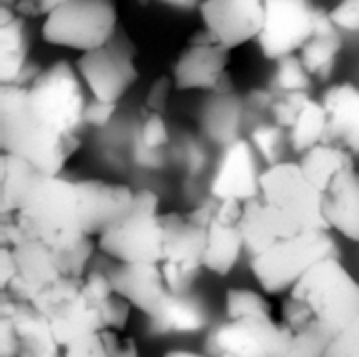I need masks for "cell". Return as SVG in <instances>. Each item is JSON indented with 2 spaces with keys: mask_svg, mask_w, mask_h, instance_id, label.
<instances>
[{
  "mask_svg": "<svg viewBox=\"0 0 359 357\" xmlns=\"http://www.w3.org/2000/svg\"><path fill=\"white\" fill-rule=\"evenodd\" d=\"M86 99L78 69L67 61L44 67L29 84H0V149L59 177L80 149Z\"/></svg>",
  "mask_w": 359,
  "mask_h": 357,
  "instance_id": "cell-1",
  "label": "cell"
},
{
  "mask_svg": "<svg viewBox=\"0 0 359 357\" xmlns=\"http://www.w3.org/2000/svg\"><path fill=\"white\" fill-rule=\"evenodd\" d=\"M135 196L120 183L42 175L13 219L23 242L76 252L118 225L133 210Z\"/></svg>",
  "mask_w": 359,
  "mask_h": 357,
  "instance_id": "cell-2",
  "label": "cell"
},
{
  "mask_svg": "<svg viewBox=\"0 0 359 357\" xmlns=\"http://www.w3.org/2000/svg\"><path fill=\"white\" fill-rule=\"evenodd\" d=\"M359 316V282L330 257L309 269L286 295L282 322L292 332L290 357H324Z\"/></svg>",
  "mask_w": 359,
  "mask_h": 357,
  "instance_id": "cell-3",
  "label": "cell"
},
{
  "mask_svg": "<svg viewBox=\"0 0 359 357\" xmlns=\"http://www.w3.org/2000/svg\"><path fill=\"white\" fill-rule=\"evenodd\" d=\"M240 229L250 257L307 231H328L324 194L307 179L299 162L267 166L259 196L244 204Z\"/></svg>",
  "mask_w": 359,
  "mask_h": 357,
  "instance_id": "cell-4",
  "label": "cell"
},
{
  "mask_svg": "<svg viewBox=\"0 0 359 357\" xmlns=\"http://www.w3.org/2000/svg\"><path fill=\"white\" fill-rule=\"evenodd\" d=\"M107 274L90 271L84 278H65L36 299V307L50 322L59 345L65 349L90 335L109 330L107 303L114 295Z\"/></svg>",
  "mask_w": 359,
  "mask_h": 357,
  "instance_id": "cell-5",
  "label": "cell"
},
{
  "mask_svg": "<svg viewBox=\"0 0 359 357\" xmlns=\"http://www.w3.org/2000/svg\"><path fill=\"white\" fill-rule=\"evenodd\" d=\"M168 242L166 213H160V198L151 189L135 196L133 210L97 240V246L118 263L162 265Z\"/></svg>",
  "mask_w": 359,
  "mask_h": 357,
  "instance_id": "cell-6",
  "label": "cell"
},
{
  "mask_svg": "<svg viewBox=\"0 0 359 357\" xmlns=\"http://www.w3.org/2000/svg\"><path fill=\"white\" fill-rule=\"evenodd\" d=\"M339 257L330 231H307L250 257V269L265 295H288L318 263Z\"/></svg>",
  "mask_w": 359,
  "mask_h": 357,
  "instance_id": "cell-7",
  "label": "cell"
},
{
  "mask_svg": "<svg viewBox=\"0 0 359 357\" xmlns=\"http://www.w3.org/2000/svg\"><path fill=\"white\" fill-rule=\"evenodd\" d=\"M118 29V6L111 0H59L42 23V38L86 55L105 46Z\"/></svg>",
  "mask_w": 359,
  "mask_h": 357,
  "instance_id": "cell-8",
  "label": "cell"
},
{
  "mask_svg": "<svg viewBox=\"0 0 359 357\" xmlns=\"http://www.w3.org/2000/svg\"><path fill=\"white\" fill-rule=\"evenodd\" d=\"M13 250L17 259V278L8 286L6 295L15 301L34 305L40 292L48 286L65 278H84L95 244H88L76 252H57L44 244L25 240Z\"/></svg>",
  "mask_w": 359,
  "mask_h": 357,
  "instance_id": "cell-9",
  "label": "cell"
},
{
  "mask_svg": "<svg viewBox=\"0 0 359 357\" xmlns=\"http://www.w3.org/2000/svg\"><path fill=\"white\" fill-rule=\"evenodd\" d=\"M208 357H290L292 332L273 316L225 320L206 335Z\"/></svg>",
  "mask_w": 359,
  "mask_h": 357,
  "instance_id": "cell-10",
  "label": "cell"
},
{
  "mask_svg": "<svg viewBox=\"0 0 359 357\" xmlns=\"http://www.w3.org/2000/svg\"><path fill=\"white\" fill-rule=\"evenodd\" d=\"M78 76L90 90L93 99L120 103L139 78L137 46L120 27L116 36L101 48L80 55L76 63Z\"/></svg>",
  "mask_w": 359,
  "mask_h": 357,
  "instance_id": "cell-11",
  "label": "cell"
},
{
  "mask_svg": "<svg viewBox=\"0 0 359 357\" xmlns=\"http://www.w3.org/2000/svg\"><path fill=\"white\" fill-rule=\"evenodd\" d=\"M229 50L221 46L204 27L198 29L179 53L172 67L177 90H208L212 95H233L227 72Z\"/></svg>",
  "mask_w": 359,
  "mask_h": 357,
  "instance_id": "cell-12",
  "label": "cell"
},
{
  "mask_svg": "<svg viewBox=\"0 0 359 357\" xmlns=\"http://www.w3.org/2000/svg\"><path fill=\"white\" fill-rule=\"evenodd\" d=\"M316 11L303 0H265V25L259 36L263 55L271 61L299 55L313 38Z\"/></svg>",
  "mask_w": 359,
  "mask_h": 357,
  "instance_id": "cell-13",
  "label": "cell"
},
{
  "mask_svg": "<svg viewBox=\"0 0 359 357\" xmlns=\"http://www.w3.org/2000/svg\"><path fill=\"white\" fill-rule=\"evenodd\" d=\"M168 242L162 261V274L172 295H187L204 267V255L208 244V229L191 223L185 215L166 213Z\"/></svg>",
  "mask_w": 359,
  "mask_h": 357,
  "instance_id": "cell-14",
  "label": "cell"
},
{
  "mask_svg": "<svg viewBox=\"0 0 359 357\" xmlns=\"http://www.w3.org/2000/svg\"><path fill=\"white\" fill-rule=\"evenodd\" d=\"M198 8L204 29L229 53L259 40L265 25V2L261 0H206Z\"/></svg>",
  "mask_w": 359,
  "mask_h": 357,
  "instance_id": "cell-15",
  "label": "cell"
},
{
  "mask_svg": "<svg viewBox=\"0 0 359 357\" xmlns=\"http://www.w3.org/2000/svg\"><path fill=\"white\" fill-rule=\"evenodd\" d=\"M259 156L248 139H236L225 145L217 170L210 181V198L225 202H250L261 191V175Z\"/></svg>",
  "mask_w": 359,
  "mask_h": 357,
  "instance_id": "cell-16",
  "label": "cell"
},
{
  "mask_svg": "<svg viewBox=\"0 0 359 357\" xmlns=\"http://www.w3.org/2000/svg\"><path fill=\"white\" fill-rule=\"evenodd\" d=\"M114 290L133 307L154 318L172 295L166 286L160 265H126L118 263L109 274Z\"/></svg>",
  "mask_w": 359,
  "mask_h": 357,
  "instance_id": "cell-17",
  "label": "cell"
},
{
  "mask_svg": "<svg viewBox=\"0 0 359 357\" xmlns=\"http://www.w3.org/2000/svg\"><path fill=\"white\" fill-rule=\"evenodd\" d=\"M0 314H6L15 324L19 357H63V347L59 345L50 322L36 305L15 301L11 295L0 292Z\"/></svg>",
  "mask_w": 359,
  "mask_h": 357,
  "instance_id": "cell-18",
  "label": "cell"
},
{
  "mask_svg": "<svg viewBox=\"0 0 359 357\" xmlns=\"http://www.w3.org/2000/svg\"><path fill=\"white\" fill-rule=\"evenodd\" d=\"M322 103L328 112V143L359 154V86L334 84L324 93Z\"/></svg>",
  "mask_w": 359,
  "mask_h": 357,
  "instance_id": "cell-19",
  "label": "cell"
},
{
  "mask_svg": "<svg viewBox=\"0 0 359 357\" xmlns=\"http://www.w3.org/2000/svg\"><path fill=\"white\" fill-rule=\"evenodd\" d=\"M324 219L328 231L359 242V170L351 168L339 175L324 191Z\"/></svg>",
  "mask_w": 359,
  "mask_h": 357,
  "instance_id": "cell-20",
  "label": "cell"
},
{
  "mask_svg": "<svg viewBox=\"0 0 359 357\" xmlns=\"http://www.w3.org/2000/svg\"><path fill=\"white\" fill-rule=\"evenodd\" d=\"M29 53L27 23L13 8V2H0V84H15L25 69Z\"/></svg>",
  "mask_w": 359,
  "mask_h": 357,
  "instance_id": "cell-21",
  "label": "cell"
},
{
  "mask_svg": "<svg viewBox=\"0 0 359 357\" xmlns=\"http://www.w3.org/2000/svg\"><path fill=\"white\" fill-rule=\"evenodd\" d=\"M343 48V38H341V29L337 27V23L330 17V11H316V29H313V38L303 46V50L299 53L303 65L307 67V72L313 78L320 80H328L337 67V59L339 53Z\"/></svg>",
  "mask_w": 359,
  "mask_h": 357,
  "instance_id": "cell-22",
  "label": "cell"
},
{
  "mask_svg": "<svg viewBox=\"0 0 359 357\" xmlns=\"http://www.w3.org/2000/svg\"><path fill=\"white\" fill-rule=\"evenodd\" d=\"M40 177L29 162L0 154V217H15Z\"/></svg>",
  "mask_w": 359,
  "mask_h": 357,
  "instance_id": "cell-23",
  "label": "cell"
},
{
  "mask_svg": "<svg viewBox=\"0 0 359 357\" xmlns=\"http://www.w3.org/2000/svg\"><path fill=\"white\" fill-rule=\"evenodd\" d=\"M246 248L244 236L240 225L219 221L217 215L212 223L208 225V244H206V255H204V269L217 274V276H227L236 269L242 250Z\"/></svg>",
  "mask_w": 359,
  "mask_h": 357,
  "instance_id": "cell-24",
  "label": "cell"
},
{
  "mask_svg": "<svg viewBox=\"0 0 359 357\" xmlns=\"http://www.w3.org/2000/svg\"><path fill=\"white\" fill-rule=\"evenodd\" d=\"M158 335H196L206 328L208 318L204 307L187 295H170L162 309L149 318Z\"/></svg>",
  "mask_w": 359,
  "mask_h": 357,
  "instance_id": "cell-25",
  "label": "cell"
},
{
  "mask_svg": "<svg viewBox=\"0 0 359 357\" xmlns=\"http://www.w3.org/2000/svg\"><path fill=\"white\" fill-rule=\"evenodd\" d=\"M299 164L307 179L324 194L332 181L345 170L355 168L353 154L337 143H322L299 158Z\"/></svg>",
  "mask_w": 359,
  "mask_h": 357,
  "instance_id": "cell-26",
  "label": "cell"
},
{
  "mask_svg": "<svg viewBox=\"0 0 359 357\" xmlns=\"http://www.w3.org/2000/svg\"><path fill=\"white\" fill-rule=\"evenodd\" d=\"M288 145H292V149L299 156L311 151L322 143H328V112L322 101L313 97L309 99L297 124L288 130Z\"/></svg>",
  "mask_w": 359,
  "mask_h": 357,
  "instance_id": "cell-27",
  "label": "cell"
},
{
  "mask_svg": "<svg viewBox=\"0 0 359 357\" xmlns=\"http://www.w3.org/2000/svg\"><path fill=\"white\" fill-rule=\"evenodd\" d=\"M63 357H139V347L122 332L103 330L65 347Z\"/></svg>",
  "mask_w": 359,
  "mask_h": 357,
  "instance_id": "cell-28",
  "label": "cell"
},
{
  "mask_svg": "<svg viewBox=\"0 0 359 357\" xmlns=\"http://www.w3.org/2000/svg\"><path fill=\"white\" fill-rule=\"evenodd\" d=\"M217 103L208 107L206 114V130L212 135V139L223 141L225 145L233 143L238 137V126H240V116L242 107L236 95H215Z\"/></svg>",
  "mask_w": 359,
  "mask_h": 357,
  "instance_id": "cell-29",
  "label": "cell"
},
{
  "mask_svg": "<svg viewBox=\"0 0 359 357\" xmlns=\"http://www.w3.org/2000/svg\"><path fill=\"white\" fill-rule=\"evenodd\" d=\"M248 141L252 143L255 151L259 158H263L269 166H276L280 162H284V149H286V141L290 143L286 130L282 126H278L276 122H267V124H259Z\"/></svg>",
  "mask_w": 359,
  "mask_h": 357,
  "instance_id": "cell-30",
  "label": "cell"
},
{
  "mask_svg": "<svg viewBox=\"0 0 359 357\" xmlns=\"http://www.w3.org/2000/svg\"><path fill=\"white\" fill-rule=\"evenodd\" d=\"M313 76L307 72L299 55L280 59L273 72V88L280 95L286 93H309Z\"/></svg>",
  "mask_w": 359,
  "mask_h": 357,
  "instance_id": "cell-31",
  "label": "cell"
},
{
  "mask_svg": "<svg viewBox=\"0 0 359 357\" xmlns=\"http://www.w3.org/2000/svg\"><path fill=\"white\" fill-rule=\"evenodd\" d=\"M225 316L229 320L250 318V316H271V303L265 292L248 288H231L225 297Z\"/></svg>",
  "mask_w": 359,
  "mask_h": 357,
  "instance_id": "cell-32",
  "label": "cell"
},
{
  "mask_svg": "<svg viewBox=\"0 0 359 357\" xmlns=\"http://www.w3.org/2000/svg\"><path fill=\"white\" fill-rule=\"evenodd\" d=\"M311 95L309 93H286V95H280L276 97L273 105H271V116H273V122L278 126H282L284 130L292 128L301 116V112L305 109V105L309 103Z\"/></svg>",
  "mask_w": 359,
  "mask_h": 357,
  "instance_id": "cell-33",
  "label": "cell"
},
{
  "mask_svg": "<svg viewBox=\"0 0 359 357\" xmlns=\"http://www.w3.org/2000/svg\"><path fill=\"white\" fill-rule=\"evenodd\" d=\"M170 141L168 126L162 114L141 109V124H139V143L147 151H158Z\"/></svg>",
  "mask_w": 359,
  "mask_h": 357,
  "instance_id": "cell-34",
  "label": "cell"
},
{
  "mask_svg": "<svg viewBox=\"0 0 359 357\" xmlns=\"http://www.w3.org/2000/svg\"><path fill=\"white\" fill-rule=\"evenodd\" d=\"M175 82H172V76H160L147 90L145 95V101H143V107L145 112H154V114H162L168 109V99H170V90H172Z\"/></svg>",
  "mask_w": 359,
  "mask_h": 357,
  "instance_id": "cell-35",
  "label": "cell"
},
{
  "mask_svg": "<svg viewBox=\"0 0 359 357\" xmlns=\"http://www.w3.org/2000/svg\"><path fill=\"white\" fill-rule=\"evenodd\" d=\"M324 357H359V316L332 341Z\"/></svg>",
  "mask_w": 359,
  "mask_h": 357,
  "instance_id": "cell-36",
  "label": "cell"
},
{
  "mask_svg": "<svg viewBox=\"0 0 359 357\" xmlns=\"http://www.w3.org/2000/svg\"><path fill=\"white\" fill-rule=\"evenodd\" d=\"M332 21L337 23L339 29H347V32H359V0H345L339 2L332 11H330Z\"/></svg>",
  "mask_w": 359,
  "mask_h": 357,
  "instance_id": "cell-37",
  "label": "cell"
},
{
  "mask_svg": "<svg viewBox=\"0 0 359 357\" xmlns=\"http://www.w3.org/2000/svg\"><path fill=\"white\" fill-rule=\"evenodd\" d=\"M116 109H118V103H105V101H97V99L88 101L86 103V114H84L86 126H97V128L107 126L109 120L114 118Z\"/></svg>",
  "mask_w": 359,
  "mask_h": 357,
  "instance_id": "cell-38",
  "label": "cell"
},
{
  "mask_svg": "<svg viewBox=\"0 0 359 357\" xmlns=\"http://www.w3.org/2000/svg\"><path fill=\"white\" fill-rule=\"evenodd\" d=\"M59 0H17L13 2V8L19 17L29 19V17H48L57 8Z\"/></svg>",
  "mask_w": 359,
  "mask_h": 357,
  "instance_id": "cell-39",
  "label": "cell"
},
{
  "mask_svg": "<svg viewBox=\"0 0 359 357\" xmlns=\"http://www.w3.org/2000/svg\"><path fill=\"white\" fill-rule=\"evenodd\" d=\"M0 357H19V339L15 324L6 314H0Z\"/></svg>",
  "mask_w": 359,
  "mask_h": 357,
  "instance_id": "cell-40",
  "label": "cell"
},
{
  "mask_svg": "<svg viewBox=\"0 0 359 357\" xmlns=\"http://www.w3.org/2000/svg\"><path fill=\"white\" fill-rule=\"evenodd\" d=\"M17 278V259L15 250L8 246H0V292H6L8 286Z\"/></svg>",
  "mask_w": 359,
  "mask_h": 357,
  "instance_id": "cell-41",
  "label": "cell"
},
{
  "mask_svg": "<svg viewBox=\"0 0 359 357\" xmlns=\"http://www.w3.org/2000/svg\"><path fill=\"white\" fill-rule=\"evenodd\" d=\"M273 95H271V90H261V88H257V90H252V93H248V103L252 105V107H269L271 109V105H273Z\"/></svg>",
  "mask_w": 359,
  "mask_h": 357,
  "instance_id": "cell-42",
  "label": "cell"
},
{
  "mask_svg": "<svg viewBox=\"0 0 359 357\" xmlns=\"http://www.w3.org/2000/svg\"><path fill=\"white\" fill-rule=\"evenodd\" d=\"M164 357H208L206 353H196V351H189V349H175V351H168Z\"/></svg>",
  "mask_w": 359,
  "mask_h": 357,
  "instance_id": "cell-43",
  "label": "cell"
}]
</instances>
